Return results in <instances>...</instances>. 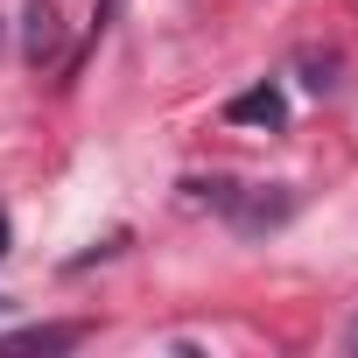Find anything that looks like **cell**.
Returning a JSON list of instances; mask_svg holds the SVG:
<instances>
[{"label":"cell","instance_id":"6da1fadb","mask_svg":"<svg viewBox=\"0 0 358 358\" xmlns=\"http://www.w3.org/2000/svg\"><path fill=\"white\" fill-rule=\"evenodd\" d=\"M197 190V204H211V211H225L239 232H267V225H281L288 211H295V197L281 190V197H267V190H246V183H225V176H211V183H190Z\"/></svg>","mask_w":358,"mask_h":358},{"label":"cell","instance_id":"7a4b0ae2","mask_svg":"<svg viewBox=\"0 0 358 358\" xmlns=\"http://www.w3.org/2000/svg\"><path fill=\"white\" fill-rule=\"evenodd\" d=\"M22 57L43 71L64 57V22H57V0H22Z\"/></svg>","mask_w":358,"mask_h":358},{"label":"cell","instance_id":"3957f363","mask_svg":"<svg viewBox=\"0 0 358 358\" xmlns=\"http://www.w3.org/2000/svg\"><path fill=\"white\" fill-rule=\"evenodd\" d=\"M225 120H232V127H267V134H274V127L288 120V99H281V85H274V78H260L253 92L225 99Z\"/></svg>","mask_w":358,"mask_h":358},{"label":"cell","instance_id":"277c9868","mask_svg":"<svg viewBox=\"0 0 358 358\" xmlns=\"http://www.w3.org/2000/svg\"><path fill=\"white\" fill-rule=\"evenodd\" d=\"M85 330L78 323H43V330H15V344H29V351H71Z\"/></svg>","mask_w":358,"mask_h":358},{"label":"cell","instance_id":"5b68a950","mask_svg":"<svg viewBox=\"0 0 358 358\" xmlns=\"http://www.w3.org/2000/svg\"><path fill=\"white\" fill-rule=\"evenodd\" d=\"M8 239H15V232H8V211H0V260H8Z\"/></svg>","mask_w":358,"mask_h":358},{"label":"cell","instance_id":"8992f818","mask_svg":"<svg viewBox=\"0 0 358 358\" xmlns=\"http://www.w3.org/2000/svg\"><path fill=\"white\" fill-rule=\"evenodd\" d=\"M344 351H358V323H351V330H344Z\"/></svg>","mask_w":358,"mask_h":358},{"label":"cell","instance_id":"52a82bcc","mask_svg":"<svg viewBox=\"0 0 358 358\" xmlns=\"http://www.w3.org/2000/svg\"><path fill=\"white\" fill-rule=\"evenodd\" d=\"M0 316H8V295H0Z\"/></svg>","mask_w":358,"mask_h":358}]
</instances>
